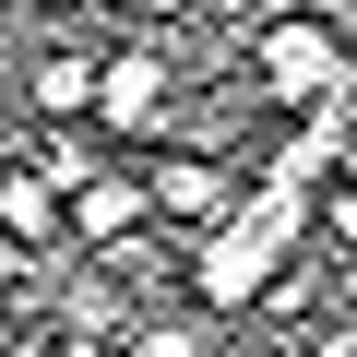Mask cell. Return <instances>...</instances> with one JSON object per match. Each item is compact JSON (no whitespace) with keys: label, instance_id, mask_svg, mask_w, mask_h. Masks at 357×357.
<instances>
[{"label":"cell","instance_id":"1","mask_svg":"<svg viewBox=\"0 0 357 357\" xmlns=\"http://www.w3.org/2000/svg\"><path fill=\"white\" fill-rule=\"evenodd\" d=\"M298 227H310V178H250V203L203 238V262H191V286H203V310H250L262 286H274V262L298 250Z\"/></svg>","mask_w":357,"mask_h":357},{"label":"cell","instance_id":"2","mask_svg":"<svg viewBox=\"0 0 357 357\" xmlns=\"http://www.w3.org/2000/svg\"><path fill=\"white\" fill-rule=\"evenodd\" d=\"M250 72L310 119V107H333V96H357V60H345V36L333 24H310V13H286V24H262L250 36Z\"/></svg>","mask_w":357,"mask_h":357},{"label":"cell","instance_id":"3","mask_svg":"<svg viewBox=\"0 0 357 357\" xmlns=\"http://www.w3.org/2000/svg\"><path fill=\"white\" fill-rule=\"evenodd\" d=\"M143 191H155V215H191V227H227L250 191H238V178L215 167V155H167L155 178H143Z\"/></svg>","mask_w":357,"mask_h":357},{"label":"cell","instance_id":"4","mask_svg":"<svg viewBox=\"0 0 357 357\" xmlns=\"http://www.w3.org/2000/svg\"><path fill=\"white\" fill-rule=\"evenodd\" d=\"M96 119H107V131L167 119V48H119V60H107V84H96Z\"/></svg>","mask_w":357,"mask_h":357},{"label":"cell","instance_id":"5","mask_svg":"<svg viewBox=\"0 0 357 357\" xmlns=\"http://www.w3.org/2000/svg\"><path fill=\"white\" fill-rule=\"evenodd\" d=\"M143 215H155V191H143V178H96V191H72V238L84 250H119V238H143Z\"/></svg>","mask_w":357,"mask_h":357},{"label":"cell","instance_id":"6","mask_svg":"<svg viewBox=\"0 0 357 357\" xmlns=\"http://www.w3.org/2000/svg\"><path fill=\"white\" fill-rule=\"evenodd\" d=\"M96 84H107V60H84V48H48V60L24 72V96H36L48 119H84V107H96Z\"/></svg>","mask_w":357,"mask_h":357},{"label":"cell","instance_id":"7","mask_svg":"<svg viewBox=\"0 0 357 357\" xmlns=\"http://www.w3.org/2000/svg\"><path fill=\"white\" fill-rule=\"evenodd\" d=\"M0 227H13L24 250H48V238H60V191H48L36 167H0Z\"/></svg>","mask_w":357,"mask_h":357},{"label":"cell","instance_id":"8","mask_svg":"<svg viewBox=\"0 0 357 357\" xmlns=\"http://www.w3.org/2000/svg\"><path fill=\"white\" fill-rule=\"evenodd\" d=\"M36 178H48V191H96V178H107V167H96V143H84V131L60 119V131L36 143Z\"/></svg>","mask_w":357,"mask_h":357},{"label":"cell","instance_id":"9","mask_svg":"<svg viewBox=\"0 0 357 357\" xmlns=\"http://www.w3.org/2000/svg\"><path fill=\"white\" fill-rule=\"evenodd\" d=\"M131 357H203V321H143Z\"/></svg>","mask_w":357,"mask_h":357},{"label":"cell","instance_id":"10","mask_svg":"<svg viewBox=\"0 0 357 357\" xmlns=\"http://www.w3.org/2000/svg\"><path fill=\"white\" fill-rule=\"evenodd\" d=\"M60 357H119V345H107V333H72V345H60Z\"/></svg>","mask_w":357,"mask_h":357}]
</instances>
